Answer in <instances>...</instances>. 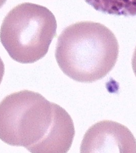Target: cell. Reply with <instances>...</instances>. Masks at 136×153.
I'll return each mask as SVG.
<instances>
[{
	"mask_svg": "<svg viewBox=\"0 0 136 153\" xmlns=\"http://www.w3.org/2000/svg\"><path fill=\"white\" fill-rule=\"evenodd\" d=\"M132 64L133 71L136 76V47L135 50L134 54H133Z\"/></svg>",
	"mask_w": 136,
	"mask_h": 153,
	"instance_id": "8992f818",
	"label": "cell"
},
{
	"mask_svg": "<svg viewBox=\"0 0 136 153\" xmlns=\"http://www.w3.org/2000/svg\"><path fill=\"white\" fill-rule=\"evenodd\" d=\"M119 50L118 40L110 29L99 23L82 21L63 30L55 56L65 75L77 82L92 83L112 71Z\"/></svg>",
	"mask_w": 136,
	"mask_h": 153,
	"instance_id": "7a4b0ae2",
	"label": "cell"
},
{
	"mask_svg": "<svg viewBox=\"0 0 136 153\" xmlns=\"http://www.w3.org/2000/svg\"><path fill=\"white\" fill-rule=\"evenodd\" d=\"M5 73V65L1 58L0 57V84L3 79L4 75Z\"/></svg>",
	"mask_w": 136,
	"mask_h": 153,
	"instance_id": "5b68a950",
	"label": "cell"
},
{
	"mask_svg": "<svg viewBox=\"0 0 136 153\" xmlns=\"http://www.w3.org/2000/svg\"><path fill=\"white\" fill-rule=\"evenodd\" d=\"M7 0H0V9L3 7V6L5 4Z\"/></svg>",
	"mask_w": 136,
	"mask_h": 153,
	"instance_id": "52a82bcc",
	"label": "cell"
},
{
	"mask_svg": "<svg viewBox=\"0 0 136 153\" xmlns=\"http://www.w3.org/2000/svg\"><path fill=\"white\" fill-rule=\"evenodd\" d=\"M56 29L52 12L43 6L26 2L16 6L6 16L0 40L14 61L33 63L47 54Z\"/></svg>",
	"mask_w": 136,
	"mask_h": 153,
	"instance_id": "3957f363",
	"label": "cell"
},
{
	"mask_svg": "<svg viewBox=\"0 0 136 153\" xmlns=\"http://www.w3.org/2000/svg\"><path fill=\"white\" fill-rule=\"evenodd\" d=\"M75 134L69 113L37 92H14L0 103V139L8 145L31 153H67Z\"/></svg>",
	"mask_w": 136,
	"mask_h": 153,
	"instance_id": "6da1fadb",
	"label": "cell"
},
{
	"mask_svg": "<svg viewBox=\"0 0 136 153\" xmlns=\"http://www.w3.org/2000/svg\"><path fill=\"white\" fill-rule=\"evenodd\" d=\"M80 152L136 153V140L124 125L112 120H102L87 131Z\"/></svg>",
	"mask_w": 136,
	"mask_h": 153,
	"instance_id": "277c9868",
	"label": "cell"
}]
</instances>
